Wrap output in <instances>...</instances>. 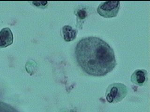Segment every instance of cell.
<instances>
[{
  "instance_id": "6da1fadb",
  "label": "cell",
  "mask_w": 150,
  "mask_h": 112,
  "mask_svg": "<svg viewBox=\"0 0 150 112\" xmlns=\"http://www.w3.org/2000/svg\"><path fill=\"white\" fill-rule=\"evenodd\" d=\"M75 55L80 66L92 76H104L116 65L113 49L98 37L91 36L81 39L76 47Z\"/></svg>"
},
{
  "instance_id": "7a4b0ae2",
  "label": "cell",
  "mask_w": 150,
  "mask_h": 112,
  "mask_svg": "<svg viewBox=\"0 0 150 112\" xmlns=\"http://www.w3.org/2000/svg\"><path fill=\"white\" fill-rule=\"evenodd\" d=\"M127 88L124 84L114 83L110 85L105 92V98L109 103L118 102H121L127 94Z\"/></svg>"
},
{
  "instance_id": "3957f363",
  "label": "cell",
  "mask_w": 150,
  "mask_h": 112,
  "mask_svg": "<svg viewBox=\"0 0 150 112\" xmlns=\"http://www.w3.org/2000/svg\"><path fill=\"white\" fill-rule=\"evenodd\" d=\"M120 7V1H105L100 4L97 8V12L105 18H114L117 16Z\"/></svg>"
},
{
  "instance_id": "277c9868",
  "label": "cell",
  "mask_w": 150,
  "mask_h": 112,
  "mask_svg": "<svg viewBox=\"0 0 150 112\" xmlns=\"http://www.w3.org/2000/svg\"><path fill=\"white\" fill-rule=\"evenodd\" d=\"M14 36L11 29L4 28L0 31V48H6L13 43Z\"/></svg>"
},
{
  "instance_id": "5b68a950",
  "label": "cell",
  "mask_w": 150,
  "mask_h": 112,
  "mask_svg": "<svg viewBox=\"0 0 150 112\" xmlns=\"http://www.w3.org/2000/svg\"><path fill=\"white\" fill-rule=\"evenodd\" d=\"M147 72L144 70H136L132 75L131 81L134 84L142 85L146 80Z\"/></svg>"
},
{
  "instance_id": "8992f818",
  "label": "cell",
  "mask_w": 150,
  "mask_h": 112,
  "mask_svg": "<svg viewBox=\"0 0 150 112\" xmlns=\"http://www.w3.org/2000/svg\"><path fill=\"white\" fill-rule=\"evenodd\" d=\"M62 34L64 39L67 42L74 40L76 38L77 31L69 25H65L62 28Z\"/></svg>"
},
{
  "instance_id": "52a82bcc",
  "label": "cell",
  "mask_w": 150,
  "mask_h": 112,
  "mask_svg": "<svg viewBox=\"0 0 150 112\" xmlns=\"http://www.w3.org/2000/svg\"><path fill=\"white\" fill-rule=\"evenodd\" d=\"M77 15L80 19H83L86 17V12L83 9H81L77 12Z\"/></svg>"
},
{
  "instance_id": "ba28073f",
  "label": "cell",
  "mask_w": 150,
  "mask_h": 112,
  "mask_svg": "<svg viewBox=\"0 0 150 112\" xmlns=\"http://www.w3.org/2000/svg\"><path fill=\"white\" fill-rule=\"evenodd\" d=\"M33 4L36 6H45L47 4V1H33Z\"/></svg>"
}]
</instances>
